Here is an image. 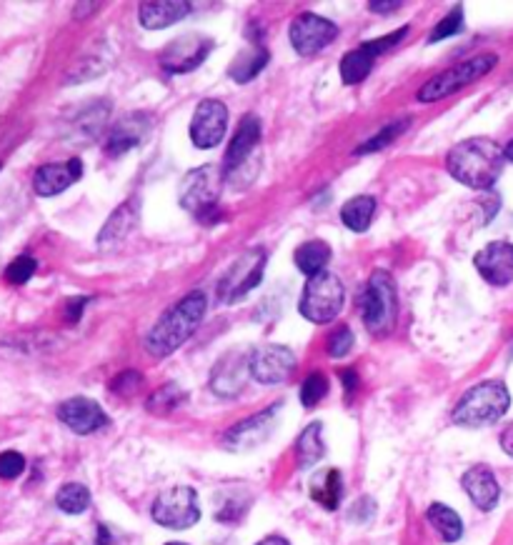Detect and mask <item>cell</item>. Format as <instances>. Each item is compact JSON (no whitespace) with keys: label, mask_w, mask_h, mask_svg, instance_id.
I'll return each instance as SVG.
<instances>
[{"label":"cell","mask_w":513,"mask_h":545,"mask_svg":"<svg viewBox=\"0 0 513 545\" xmlns=\"http://www.w3.org/2000/svg\"><path fill=\"white\" fill-rule=\"evenodd\" d=\"M463 490L471 498V503L481 510H493L496 508L498 498H501V485H498L496 475L486 468V465H473L463 473L461 478Z\"/></svg>","instance_id":"cell-21"},{"label":"cell","mask_w":513,"mask_h":545,"mask_svg":"<svg viewBox=\"0 0 513 545\" xmlns=\"http://www.w3.org/2000/svg\"><path fill=\"white\" fill-rule=\"evenodd\" d=\"M151 515L158 525L168 530H188L201 520V503L191 485H173L158 493Z\"/></svg>","instance_id":"cell-7"},{"label":"cell","mask_w":513,"mask_h":545,"mask_svg":"<svg viewBox=\"0 0 513 545\" xmlns=\"http://www.w3.org/2000/svg\"><path fill=\"white\" fill-rule=\"evenodd\" d=\"M353 348V333L348 325H341V328L333 330L326 340V353L331 358H346Z\"/></svg>","instance_id":"cell-38"},{"label":"cell","mask_w":513,"mask_h":545,"mask_svg":"<svg viewBox=\"0 0 513 545\" xmlns=\"http://www.w3.org/2000/svg\"><path fill=\"white\" fill-rule=\"evenodd\" d=\"M261 133L263 130L258 115H243L241 123H238V133L233 135L231 145L226 150V158H223V173L233 175L251 163L253 153H256L258 143H261Z\"/></svg>","instance_id":"cell-16"},{"label":"cell","mask_w":513,"mask_h":545,"mask_svg":"<svg viewBox=\"0 0 513 545\" xmlns=\"http://www.w3.org/2000/svg\"><path fill=\"white\" fill-rule=\"evenodd\" d=\"M328 395V378L323 373H311L301 385V403L303 408H313Z\"/></svg>","instance_id":"cell-34"},{"label":"cell","mask_w":513,"mask_h":545,"mask_svg":"<svg viewBox=\"0 0 513 545\" xmlns=\"http://www.w3.org/2000/svg\"><path fill=\"white\" fill-rule=\"evenodd\" d=\"M223 175H226L223 168H218V165L213 163L201 165V168H193L191 173H186L181 190H178V200H181L183 208L196 210L198 215H201L203 210L213 208L218 195H221Z\"/></svg>","instance_id":"cell-9"},{"label":"cell","mask_w":513,"mask_h":545,"mask_svg":"<svg viewBox=\"0 0 513 545\" xmlns=\"http://www.w3.org/2000/svg\"><path fill=\"white\" fill-rule=\"evenodd\" d=\"M141 385H143V375L138 373L136 368L121 370V373L111 380V390L116 395H121V398H131V395H136Z\"/></svg>","instance_id":"cell-37"},{"label":"cell","mask_w":513,"mask_h":545,"mask_svg":"<svg viewBox=\"0 0 513 545\" xmlns=\"http://www.w3.org/2000/svg\"><path fill=\"white\" fill-rule=\"evenodd\" d=\"M326 453V443H323V423H311L303 428V433L296 440V458L301 468H311Z\"/></svg>","instance_id":"cell-29"},{"label":"cell","mask_w":513,"mask_h":545,"mask_svg":"<svg viewBox=\"0 0 513 545\" xmlns=\"http://www.w3.org/2000/svg\"><path fill=\"white\" fill-rule=\"evenodd\" d=\"M508 405H511V395L506 385L501 380H483L461 395L453 408V423L463 428H483L501 420Z\"/></svg>","instance_id":"cell-3"},{"label":"cell","mask_w":513,"mask_h":545,"mask_svg":"<svg viewBox=\"0 0 513 545\" xmlns=\"http://www.w3.org/2000/svg\"><path fill=\"white\" fill-rule=\"evenodd\" d=\"M358 305H361V318L368 333H391L398 318V290L396 283H393V275L386 273V270L371 273L361 295H358Z\"/></svg>","instance_id":"cell-4"},{"label":"cell","mask_w":513,"mask_h":545,"mask_svg":"<svg viewBox=\"0 0 513 545\" xmlns=\"http://www.w3.org/2000/svg\"><path fill=\"white\" fill-rule=\"evenodd\" d=\"M246 375H251L248 370V355L238 353H226L216 363L211 373V388L216 395H223V398H233L243 390V383H246Z\"/></svg>","instance_id":"cell-20"},{"label":"cell","mask_w":513,"mask_h":545,"mask_svg":"<svg viewBox=\"0 0 513 545\" xmlns=\"http://www.w3.org/2000/svg\"><path fill=\"white\" fill-rule=\"evenodd\" d=\"M263 270H266V250L263 248H248L246 253L238 255L218 280L221 303H236V300L246 298L261 283Z\"/></svg>","instance_id":"cell-8"},{"label":"cell","mask_w":513,"mask_h":545,"mask_svg":"<svg viewBox=\"0 0 513 545\" xmlns=\"http://www.w3.org/2000/svg\"><path fill=\"white\" fill-rule=\"evenodd\" d=\"M293 368H296V353L286 345H261L248 355V370L263 385L283 383Z\"/></svg>","instance_id":"cell-13"},{"label":"cell","mask_w":513,"mask_h":545,"mask_svg":"<svg viewBox=\"0 0 513 545\" xmlns=\"http://www.w3.org/2000/svg\"><path fill=\"white\" fill-rule=\"evenodd\" d=\"M88 300H91V298H71V300H68V303H66V320H68V323H78V320H81L83 308L88 305Z\"/></svg>","instance_id":"cell-42"},{"label":"cell","mask_w":513,"mask_h":545,"mask_svg":"<svg viewBox=\"0 0 513 545\" xmlns=\"http://www.w3.org/2000/svg\"><path fill=\"white\" fill-rule=\"evenodd\" d=\"M408 125H411V118L393 120V123H388L386 128H381V130H378V133L373 135V138H368L366 143H363V145H358V148H356V155H368V153H376V150L388 148V145H391L393 140H396L398 135H401L403 130L408 128Z\"/></svg>","instance_id":"cell-33"},{"label":"cell","mask_w":513,"mask_h":545,"mask_svg":"<svg viewBox=\"0 0 513 545\" xmlns=\"http://www.w3.org/2000/svg\"><path fill=\"white\" fill-rule=\"evenodd\" d=\"M153 128V118L146 113H131L126 118L118 120L116 125L111 128L106 140V153L118 158V155H126L128 150L138 148L143 140L148 138Z\"/></svg>","instance_id":"cell-18"},{"label":"cell","mask_w":513,"mask_h":545,"mask_svg":"<svg viewBox=\"0 0 513 545\" xmlns=\"http://www.w3.org/2000/svg\"><path fill=\"white\" fill-rule=\"evenodd\" d=\"M56 415L63 425H68V428L78 435L98 433V430H103L108 425L106 410H103L101 405L91 398L63 400V403L58 405Z\"/></svg>","instance_id":"cell-15"},{"label":"cell","mask_w":513,"mask_h":545,"mask_svg":"<svg viewBox=\"0 0 513 545\" xmlns=\"http://www.w3.org/2000/svg\"><path fill=\"white\" fill-rule=\"evenodd\" d=\"M183 400H186V393L181 390V385L168 383V385H163V388L153 390V393L148 395L146 408L151 410V413H156V415H166V413H171V410H176L178 405L183 403Z\"/></svg>","instance_id":"cell-32"},{"label":"cell","mask_w":513,"mask_h":545,"mask_svg":"<svg viewBox=\"0 0 513 545\" xmlns=\"http://www.w3.org/2000/svg\"><path fill=\"white\" fill-rule=\"evenodd\" d=\"M461 30H463V8L461 5H453L451 13H448L441 23H436V28L431 30L428 43H438V40L443 38H451V35L461 33Z\"/></svg>","instance_id":"cell-35"},{"label":"cell","mask_w":513,"mask_h":545,"mask_svg":"<svg viewBox=\"0 0 513 545\" xmlns=\"http://www.w3.org/2000/svg\"><path fill=\"white\" fill-rule=\"evenodd\" d=\"M293 260H296V268L303 275H308V278H313L318 273H326V265L331 260V245L326 240H306L296 250Z\"/></svg>","instance_id":"cell-25"},{"label":"cell","mask_w":513,"mask_h":545,"mask_svg":"<svg viewBox=\"0 0 513 545\" xmlns=\"http://www.w3.org/2000/svg\"><path fill=\"white\" fill-rule=\"evenodd\" d=\"M278 410H281V403H273L268 405L266 410H261V413L231 425V428L226 430V435H223V445H226L228 450H251L256 448V445H261L263 440L273 433Z\"/></svg>","instance_id":"cell-14"},{"label":"cell","mask_w":513,"mask_h":545,"mask_svg":"<svg viewBox=\"0 0 513 545\" xmlns=\"http://www.w3.org/2000/svg\"><path fill=\"white\" fill-rule=\"evenodd\" d=\"M268 50L261 48V45H253V48H246L243 53H238L233 58L231 68H228V75H231L236 83H251L258 73L268 65Z\"/></svg>","instance_id":"cell-26"},{"label":"cell","mask_w":513,"mask_h":545,"mask_svg":"<svg viewBox=\"0 0 513 545\" xmlns=\"http://www.w3.org/2000/svg\"><path fill=\"white\" fill-rule=\"evenodd\" d=\"M373 215H376V198L373 195H356V198L346 200L341 208L343 225L351 228L353 233L368 230V225L373 223Z\"/></svg>","instance_id":"cell-28"},{"label":"cell","mask_w":513,"mask_h":545,"mask_svg":"<svg viewBox=\"0 0 513 545\" xmlns=\"http://www.w3.org/2000/svg\"><path fill=\"white\" fill-rule=\"evenodd\" d=\"M311 500L323 510H338L343 500V475L338 468H326L311 480Z\"/></svg>","instance_id":"cell-24"},{"label":"cell","mask_w":513,"mask_h":545,"mask_svg":"<svg viewBox=\"0 0 513 545\" xmlns=\"http://www.w3.org/2000/svg\"><path fill=\"white\" fill-rule=\"evenodd\" d=\"M343 298H346L343 283L338 280V275L326 270V273H318L313 278H308L298 310H301L303 318L316 325L331 323L343 310Z\"/></svg>","instance_id":"cell-6"},{"label":"cell","mask_w":513,"mask_h":545,"mask_svg":"<svg viewBox=\"0 0 513 545\" xmlns=\"http://www.w3.org/2000/svg\"><path fill=\"white\" fill-rule=\"evenodd\" d=\"M291 45L298 55H316L338 38L336 23L316 13H301L291 23Z\"/></svg>","instance_id":"cell-12"},{"label":"cell","mask_w":513,"mask_h":545,"mask_svg":"<svg viewBox=\"0 0 513 545\" xmlns=\"http://www.w3.org/2000/svg\"><path fill=\"white\" fill-rule=\"evenodd\" d=\"M213 48V40L203 33H186L181 38L171 40L158 55V63L166 73L181 75L196 70L208 58Z\"/></svg>","instance_id":"cell-10"},{"label":"cell","mask_w":513,"mask_h":545,"mask_svg":"<svg viewBox=\"0 0 513 545\" xmlns=\"http://www.w3.org/2000/svg\"><path fill=\"white\" fill-rule=\"evenodd\" d=\"M341 380H343V388H346V395L351 398V395L358 390V383H361V380H358V373L351 368L341 370Z\"/></svg>","instance_id":"cell-43"},{"label":"cell","mask_w":513,"mask_h":545,"mask_svg":"<svg viewBox=\"0 0 513 545\" xmlns=\"http://www.w3.org/2000/svg\"><path fill=\"white\" fill-rule=\"evenodd\" d=\"M83 175V163L78 158L66 160V163H48L41 165L33 175V190L43 198H51V195L63 193L66 188H71L73 183H78Z\"/></svg>","instance_id":"cell-19"},{"label":"cell","mask_w":513,"mask_h":545,"mask_svg":"<svg viewBox=\"0 0 513 545\" xmlns=\"http://www.w3.org/2000/svg\"><path fill=\"white\" fill-rule=\"evenodd\" d=\"M166 545H188V543H166Z\"/></svg>","instance_id":"cell-49"},{"label":"cell","mask_w":513,"mask_h":545,"mask_svg":"<svg viewBox=\"0 0 513 545\" xmlns=\"http://www.w3.org/2000/svg\"><path fill=\"white\" fill-rule=\"evenodd\" d=\"M496 65H498V55L493 53H481L471 60H463V63L453 65V68H446L443 73L433 75L428 83H423V88L418 90V100H421V103H436V100L448 98V95H453L456 90L481 80L483 75L491 73Z\"/></svg>","instance_id":"cell-5"},{"label":"cell","mask_w":513,"mask_h":545,"mask_svg":"<svg viewBox=\"0 0 513 545\" xmlns=\"http://www.w3.org/2000/svg\"><path fill=\"white\" fill-rule=\"evenodd\" d=\"M206 295L201 290H193L186 298L178 300L176 305L166 310L153 325V330L146 338V350L153 358H166V355L176 353L201 325L203 315H206Z\"/></svg>","instance_id":"cell-2"},{"label":"cell","mask_w":513,"mask_h":545,"mask_svg":"<svg viewBox=\"0 0 513 545\" xmlns=\"http://www.w3.org/2000/svg\"><path fill=\"white\" fill-rule=\"evenodd\" d=\"M503 160V148L496 140L468 138L448 150L446 168L458 183L473 190H488L501 178Z\"/></svg>","instance_id":"cell-1"},{"label":"cell","mask_w":513,"mask_h":545,"mask_svg":"<svg viewBox=\"0 0 513 545\" xmlns=\"http://www.w3.org/2000/svg\"><path fill=\"white\" fill-rule=\"evenodd\" d=\"M368 8L373 13H393L396 8H401V3H396V0H391V3H368Z\"/></svg>","instance_id":"cell-46"},{"label":"cell","mask_w":513,"mask_h":545,"mask_svg":"<svg viewBox=\"0 0 513 545\" xmlns=\"http://www.w3.org/2000/svg\"><path fill=\"white\" fill-rule=\"evenodd\" d=\"M191 8L193 5L186 3V0H181V3L178 0H151V3H141L138 18H141L143 28L161 30L186 18Z\"/></svg>","instance_id":"cell-22"},{"label":"cell","mask_w":513,"mask_h":545,"mask_svg":"<svg viewBox=\"0 0 513 545\" xmlns=\"http://www.w3.org/2000/svg\"><path fill=\"white\" fill-rule=\"evenodd\" d=\"M246 505L248 503H238V500H226V503L216 510V520H221V523H236V520H241L243 513H246Z\"/></svg>","instance_id":"cell-41"},{"label":"cell","mask_w":513,"mask_h":545,"mask_svg":"<svg viewBox=\"0 0 513 545\" xmlns=\"http://www.w3.org/2000/svg\"><path fill=\"white\" fill-rule=\"evenodd\" d=\"M373 515H376V500L373 498L356 500V503L351 505V510H348V518H351L353 523H368Z\"/></svg>","instance_id":"cell-40"},{"label":"cell","mask_w":513,"mask_h":545,"mask_svg":"<svg viewBox=\"0 0 513 545\" xmlns=\"http://www.w3.org/2000/svg\"><path fill=\"white\" fill-rule=\"evenodd\" d=\"M228 130V108L223 100L206 98L198 103L191 118V140L196 148L211 150L221 145Z\"/></svg>","instance_id":"cell-11"},{"label":"cell","mask_w":513,"mask_h":545,"mask_svg":"<svg viewBox=\"0 0 513 545\" xmlns=\"http://www.w3.org/2000/svg\"><path fill=\"white\" fill-rule=\"evenodd\" d=\"M36 268H38L36 258H31V255H18V258L6 268L8 283L13 285L28 283V280L33 278V273H36Z\"/></svg>","instance_id":"cell-36"},{"label":"cell","mask_w":513,"mask_h":545,"mask_svg":"<svg viewBox=\"0 0 513 545\" xmlns=\"http://www.w3.org/2000/svg\"><path fill=\"white\" fill-rule=\"evenodd\" d=\"M96 545H121L113 530L108 525H98L96 528Z\"/></svg>","instance_id":"cell-44"},{"label":"cell","mask_w":513,"mask_h":545,"mask_svg":"<svg viewBox=\"0 0 513 545\" xmlns=\"http://www.w3.org/2000/svg\"><path fill=\"white\" fill-rule=\"evenodd\" d=\"M503 158L511 160V163H513V140H508V145L503 148Z\"/></svg>","instance_id":"cell-48"},{"label":"cell","mask_w":513,"mask_h":545,"mask_svg":"<svg viewBox=\"0 0 513 545\" xmlns=\"http://www.w3.org/2000/svg\"><path fill=\"white\" fill-rule=\"evenodd\" d=\"M426 518L428 523L436 528V533L446 540V543H456V540H461L463 520L453 508H448V505L443 503H431L426 510Z\"/></svg>","instance_id":"cell-30"},{"label":"cell","mask_w":513,"mask_h":545,"mask_svg":"<svg viewBox=\"0 0 513 545\" xmlns=\"http://www.w3.org/2000/svg\"><path fill=\"white\" fill-rule=\"evenodd\" d=\"M501 448H503V453L511 455L513 458V423H508L506 428L501 430Z\"/></svg>","instance_id":"cell-45"},{"label":"cell","mask_w":513,"mask_h":545,"mask_svg":"<svg viewBox=\"0 0 513 545\" xmlns=\"http://www.w3.org/2000/svg\"><path fill=\"white\" fill-rule=\"evenodd\" d=\"M56 505L68 515H81L91 508V490L83 483H66L58 488Z\"/></svg>","instance_id":"cell-31"},{"label":"cell","mask_w":513,"mask_h":545,"mask_svg":"<svg viewBox=\"0 0 513 545\" xmlns=\"http://www.w3.org/2000/svg\"><path fill=\"white\" fill-rule=\"evenodd\" d=\"M256 545H291V543H288V540L283 538V535H266V538L258 540Z\"/></svg>","instance_id":"cell-47"},{"label":"cell","mask_w":513,"mask_h":545,"mask_svg":"<svg viewBox=\"0 0 513 545\" xmlns=\"http://www.w3.org/2000/svg\"><path fill=\"white\" fill-rule=\"evenodd\" d=\"M136 223H138V210L136 205H133V200H128V203H123L121 208L113 210L111 218L106 220L103 230L98 233V245H101L103 250L116 248V245H121L123 240L133 233Z\"/></svg>","instance_id":"cell-23"},{"label":"cell","mask_w":513,"mask_h":545,"mask_svg":"<svg viewBox=\"0 0 513 545\" xmlns=\"http://www.w3.org/2000/svg\"><path fill=\"white\" fill-rule=\"evenodd\" d=\"M26 470V458L16 450H6V453H0V478L3 480H13Z\"/></svg>","instance_id":"cell-39"},{"label":"cell","mask_w":513,"mask_h":545,"mask_svg":"<svg viewBox=\"0 0 513 545\" xmlns=\"http://www.w3.org/2000/svg\"><path fill=\"white\" fill-rule=\"evenodd\" d=\"M473 265L481 273L486 283L503 288L513 280V243L506 240H493L486 248H481L473 258Z\"/></svg>","instance_id":"cell-17"},{"label":"cell","mask_w":513,"mask_h":545,"mask_svg":"<svg viewBox=\"0 0 513 545\" xmlns=\"http://www.w3.org/2000/svg\"><path fill=\"white\" fill-rule=\"evenodd\" d=\"M376 58H378V55L373 53L371 48H368V43H363V45H358V48L348 50V53L343 55L341 65H338L343 83H348V85L361 83V80L366 78L368 73H371Z\"/></svg>","instance_id":"cell-27"}]
</instances>
